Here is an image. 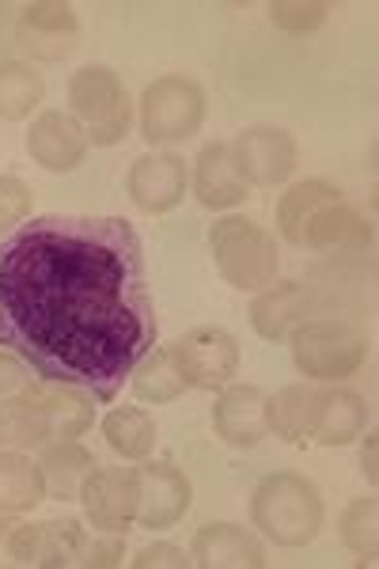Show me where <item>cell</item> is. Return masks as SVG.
<instances>
[{"instance_id":"28","label":"cell","mask_w":379,"mask_h":569,"mask_svg":"<svg viewBox=\"0 0 379 569\" xmlns=\"http://www.w3.org/2000/svg\"><path fill=\"white\" fill-rule=\"evenodd\" d=\"M129 383H133V395L141 402H174L182 391H190L179 365H174V357H171V346H156V350L133 369Z\"/></svg>"},{"instance_id":"29","label":"cell","mask_w":379,"mask_h":569,"mask_svg":"<svg viewBox=\"0 0 379 569\" xmlns=\"http://www.w3.org/2000/svg\"><path fill=\"white\" fill-rule=\"evenodd\" d=\"M46 99V80L27 61H0V118L23 122Z\"/></svg>"},{"instance_id":"31","label":"cell","mask_w":379,"mask_h":569,"mask_svg":"<svg viewBox=\"0 0 379 569\" xmlns=\"http://www.w3.org/2000/svg\"><path fill=\"white\" fill-rule=\"evenodd\" d=\"M327 16H330L327 0H277V4H270L273 27H281V31H289V34L319 31V27L327 23Z\"/></svg>"},{"instance_id":"11","label":"cell","mask_w":379,"mask_h":569,"mask_svg":"<svg viewBox=\"0 0 379 569\" xmlns=\"http://www.w3.org/2000/svg\"><path fill=\"white\" fill-rule=\"evenodd\" d=\"M141 498H137V525L148 531H168L179 525L193 505V486L182 475V467L171 460H152L137 467Z\"/></svg>"},{"instance_id":"7","label":"cell","mask_w":379,"mask_h":569,"mask_svg":"<svg viewBox=\"0 0 379 569\" xmlns=\"http://www.w3.org/2000/svg\"><path fill=\"white\" fill-rule=\"evenodd\" d=\"M171 357L190 391H220L239 372V342L220 327H193L171 346Z\"/></svg>"},{"instance_id":"25","label":"cell","mask_w":379,"mask_h":569,"mask_svg":"<svg viewBox=\"0 0 379 569\" xmlns=\"http://www.w3.org/2000/svg\"><path fill=\"white\" fill-rule=\"evenodd\" d=\"M316 383H289L266 407V426L285 445H303L311 437V415H316Z\"/></svg>"},{"instance_id":"9","label":"cell","mask_w":379,"mask_h":569,"mask_svg":"<svg viewBox=\"0 0 379 569\" xmlns=\"http://www.w3.org/2000/svg\"><path fill=\"white\" fill-rule=\"evenodd\" d=\"M88 531L77 520H39V525H16L8 536V558L31 569H64L80 566Z\"/></svg>"},{"instance_id":"16","label":"cell","mask_w":379,"mask_h":569,"mask_svg":"<svg viewBox=\"0 0 379 569\" xmlns=\"http://www.w3.org/2000/svg\"><path fill=\"white\" fill-rule=\"evenodd\" d=\"M27 152L39 168L53 171V176H69L84 163L88 156V133L64 110H42L27 130Z\"/></svg>"},{"instance_id":"22","label":"cell","mask_w":379,"mask_h":569,"mask_svg":"<svg viewBox=\"0 0 379 569\" xmlns=\"http://www.w3.org/2000/svg\"><path fill=\"white\" fill-rule=\"evenodd\" d=\"M42 479H46V498L53 501H72L80 498V486L96 467V456L77 440H50L42 445Z\"/></svg>"},{"instance_id":"15","label":"cell","mask_w":379,"mask_h":569,"mask_svg":"<svg viewBox=\"0 0 379 569\" xmlns=\"http://www.w3.org/2000/svg\"><path fill=\"white\" fill-rule=\"evenodd\" d=\"M266 407H270V395L258 383H228L212 402V429L232 448H258L270 437Z\"/></svg>"},{"instance_id":"14","label":"cell","mask_w":379,"mask_h":569,"mask_svg":"<svg viewBox=\"0 0 379 569\" xmlns=\"http://www.w3.org/2000/svg\"><path fill=\"white\" fill-rule=\"evenodd\" d=\"M77 39H80L77 12H72V4H58V0H34V4H27L20 27H16V42L34 61L69 58L77 50Z\"/></svg>"},{"instance_id":"1","label":"cell","mask_w":379,"mask_h":569,"mask_svg":"<svg viewBox=\"0 0 379 569\" xmlns=\"http://www.w3.org/2000/svg\"><path fill=\"white\" fill-rule=\"evenodd\" d=\"M160 342L144 243L122 217L46 213L0 243V350L114 402Z\"/></svg>"},{"instance_id":"13","label":"cell","mask_w":379,"mask_h":569,"mask_svg":"<svg viewBox=\"0 0 379 569\" xmlns=\"http://www.w3.org/2000/svg\"><path fill=\"white\" fill-rule=\"evenodd\" d=\"M232 160L247 187H277L296 171V141L277 126H251L232 141Z\"/></svg>"},{"instance_id":"36","label":"cell","mask_w":379,"mask_h":569,"mask_svg":"<svg viewBox=\"0 0 379 569\" xmlns=\"http://www.w3.org/2000/svg\"><path fill=\"white\" fill-rule=\"evenodd\" d=\"M376 448H379L376 433H368V437H365V452H360V471H365L368 486H376V482H379V467H376Z\"/></svg>"},{"instance_id":"2","label":"cell","mask_w":379,"mask_h":569,"mask_svg":"<svg viewBox=\"0 0 379 569\" xmlns=\"http://www.w3.org/2000/svg\"><path fill=\"white\" fill-rule=\"evenodd\" d=\"M322 493L300 471H273L251 493V525L273 547H308L322 531Z\"/></svg>"},{"instance_id":"37","label":"cell","mask_w":379,"mask_h":569,"mask_svg":"<svg viewBox=\"0 0 379 569\" xmlns=\"http://www.w3.org/2000/svg\"><path fill=\"white\" fill-rule=\"evenodd\" d=\"M12 528H16L12 517H0V555L4 558H8V536H12Z\"/></svg>"},{"instance_id":"17","label":"cell","mask_w":379,"mask_h":569,"mask_svg":"<svg viewBox=\"0 0 379 569\" xmlns=\"http://www.w3.org/2000/svg\"><path fill=\"white\" fill-rule=\"evenodd\" d=\"M190 566L201 569H262L266 547L255 539V531L217 520V525L198 528L190 543Z\"/></svg>"},{"instance_id":"27","label":"cell","mask_w":379,"mask_h":569,"mask_svg":"<svg viewBox=\"0 0 379 569\" xmlns=\"http://www.w3.org/2000/svg\"><path fill=\"white\" fill-rule=\"evenodd\" d=\"M107 448L122 460H148L156 448V421L141 407H114L103 418Z\"/></svg>"},{"instance_id":"35","label":"cell","mask_w":379,"mask_h":569,"mask_svg":"<svg viewBox=\"0 0 379 569\" xmlns=\"http://www.w3.org/2000/svg\"><path fill=\"white\" fill-rule=\"evenodd\" d=\"M31 380H34V372L23 357H16L12 350H0V399L20 395Z\"/></svg>"},{"instance_id":"23","label":"cell","mask_w":379,"mask_h":569,"mask_svg":"<svg viewBox=\"0 0 379 569\" xmlns=\"http://www.w3.org/2000/svg\"><path fill=\"white\" fill-rule=\"evenodd\" d=\"M46 501L42 467L16 448H0V517H20Z\"/></svg>"},{"instance_id":"6","label":"cell","mask_w":379,"mask_h":569,"mask_svg":"<svg viewBox=\"0 0 379 569\" xmlns=\"http://www.w3.org/2000/svg\"><path fill=\"white\" fill-rule=\"evenodd\" d=\"M206 122V88L190 77H160L141 96V137L148 144H182Z\"/></svg>"},{"instance_id":"30","label":"cell","mask_w":379,"mask_h":569,"mask_svg":"<svg viewBox=\"0 0 379 569\" xmlns=\"http://www.w3.org/2000/svg\"><path fill=\"white\" fill-rule=\"evenodd\" d=\"M341 543H346L365 566H376L379 558V501L357 498L341 512Z\"/></svg>"},{"instance_id":"20","label":"cell","mask_w":379,"mask_h":569,"mask_svg":"<svg viewBox=\"0 0 379 569\" xmlns=\"http://www.w3.org/2000/svg\"><path fill=\"white\" fill-rule=\"evenodd\" d=\"M300 247L319 254H365L372 247V224L349 201H335L303 224Z\"/></svg>"},{"instance_id":"26","label":"cell","mask_w":379,"mask_h":569,"mask_svg":"<svg viewBox=\"0 0 379 569\" xmlns=\"http://www.w3.org/2000/svg\"><path fill=\"white\" fill-rule=\"evenodd\" d=\"M50 421L42 407L27 395H8L0 399V448H16V452H31V448L50 445Z\"/></svg>"},{"instance_id":"12","label":"cell","mask_w":379,"mask_h":569,"mask_svg":"<svg viewBox=\"0 0 379 569\" xmlns=\"http://www.w3.org/2000/svg\"><path fill=\"white\" fill-rule=\"evenodd\" d=\"M190 176H187V163L182 156L174 152H144L133 160L126 176V190L129 201H133L141 213L148 217H163L187 198Z\"/></svg>"},{"instance_id":"34","label":"cell","mask_w":379,"mask_h":569,"mask_svg":"<svg viewBox=\"0 0 379 569\" xmlns=\"http://www.w3.org/2000/svg\"><path fill=\"white\" fill-rule=\"evenodd\" d=\"M129 566L133 569H187L190 550H182L174 543H152V547L137 550V555L129 558Z\"/></svg>"},{"instance_id":"4","label":"cell","mask_w":379,"mask_h":569,"mask_svg":"<svg viewBox=\"0 0 379 569\" xmlns=\"http://www.w3.org/2000/svg\"><path fill=\"white\" fill-rule=\"evenodd\" d=\"M292 365L311 383H341L349 380L368 357L365 330L349 319H311L289 335Z\"/></svg>"},{"instance_id":"8","label":"cell","mask_w":379,"mask_h":569,"mask_svg":"<svg viewBox=\"0 0 379 569\" xmlns=\"http://www.w3.org/2000/svg\"><path fill=\"white\" fill-rule=\"evenodd\" d=\"M137 498H141L137 467H91V475L80 486L88 525L96 531H114V536H126L133 528Z\"/></svg>"},{"instance_id":"24","label":"cell","mask_w":379,"mask_h":569,"mask_svg":"<svg viewBox=\"0 0 379 569\" xmlns=\"http://www.w3.org/2000/svg\"><path fill=\"white\" fill-rule=\"evenodd\" d=\"M335 201H346V194H341V187H335V182H327V179H308V182L289 187L281 194V201H277V232H281V240L300 247L303 224H308L319 209L335 206Z\"/></svg>"},{"instance_id":"33","label":"cell","mask_w":379,"mask_h":569,"mask_svg":"<svg viewBox=\"0 0 379 569\" xmlns=\"http://www.w3.org/2000/svg\"><path fill=\"white\" fill-rule=\"evenodd\" d=\"M126 558V543L114 531H99V536H88L84 555H80V566L84 569H107V566H122Z\"/></svg>"},{"instance_id":"21","label":"cell","mask_w":379,"mask_h":569,"mask_svg":"<svg viewBox=\"0 0 379 569\" xmlns=\"http://www.w3.org/2000/svg\"><path fill=\"white\" fill-rule=\"evenodd\" d=\"M23 395L42 407L53 440H77L80 433H88L91 421H96V399L80 388H69V383H53V380H39V376H34L23 388Z\"/></svg>"},{"instance_id":"19","label":"cell","mask_w":379,"mask_h":569,"mask_svg":"<svg viewBox=\"0 0 379 569\" xmlns=\"http://www.w3.org/2000/svg\"><path fill=\"white\" fill-rule=\"evenodd\" d=\"M368 418H372V410H368L365 395L349 388H319L308 440H316L322 448H346L349 440L365 433Z\"/></svg>"},{"instance_id":"32","label":"cell","mask_w":379,"mask_h":569,"mask_svg":"<svg viewBox=\"0 0 379 569\" xmlns=\"http://www.w3.org/2000/svg\"><path fill=\"white\" fill-rule=\"evenodd\" d=\"M31 217V187L16 176H0V243L8 232L23 224Z\"/></svg>"},{"instance_id":"5","label":"cell","mask_w":379,"mask_h":569,"mask_svg":"<svg viewBox=\"0 0 379 569\" xmlns=\"http://www.w3.org/2000/svg\"><path fill=\"white\" fill-rule=\"evenodd\" d=\"M69 107L72 118L84 126L88 144L110 149L122 144L133 126V103H129L122 80L107 66H84L69 80Z\"/></svg>"},{"instance_id":"3","label":"cell","mask_w":379,"mask_h":569,"mask_svg":"<svg viewBox=\"0 0 379 569\" xmlns=\"http://www.w3.org/2000/svg\"><path fill=\"white\" fill-rule=\"evenodd\" d=\"M209 251L220 278L239 292H262L281 270V251L273 236L251 217H220L209 232Z\"/></svg>"},{"instance_id":"18","label":"cell","mask_w":379,"mask_h":569,"mask_svg":"<svg viewBox=\"0 0 379 569\" xmlns=\"http://www.w3.org/2000/svg\"><path fill=\"white\" fill-rule=\"evenodd\" d=\"M193 198L206 209H212V213L217 209H236L251 198V187L236 171L232 144L228 141H212L198 152V160H193Z\"/></svg>"},{"instance_id":"10","label":"cell","mask_w":379,"mask_h":569,"mask_svg":"<svg viewBox=\"0 0 379 569\" xmlns=\"http://www.w3.org/2000/svg\"><path fill=\"white\" fill-rule=\"evenodd\" d=\"M319 311H322V297L311 284L273 281L251 300L247 316H251V327L258 338H266V342H285L296 327L311 323Z\"/></svg>"}]
</instances>
